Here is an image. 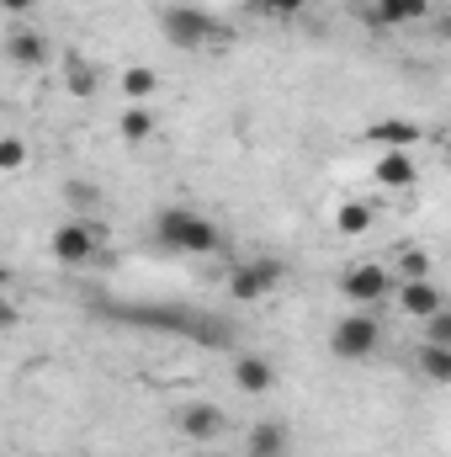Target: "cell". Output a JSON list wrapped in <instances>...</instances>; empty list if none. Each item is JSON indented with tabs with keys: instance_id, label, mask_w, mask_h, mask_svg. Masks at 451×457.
Segmentation results:
<instances>
[{
	"instance_id": "6da1fadb",
	"label": "cell",
	"mask_w": 451,
	"mask_h": 457,
	"mask_svg": "<svg viewBox=\"0 0 451 457\" xmlns=\"http://www.w3.org/2000/svg\"><path fill=\"white\" fill-rule=\"evenodd\" d=\"M154 239L170 245V250H186V255L224 250V228L213 224L208 213H197V208H160L154 213Z\"/></svg>"
},
{
	"instance_id": "7a4b0ae2",
	"label": "cell",
	"mask_w": 451,
	"mask_h": 457,
	"mask_svg": "<svg viewBox=\"0 0 451 457\" xmlns=\"http://www.w3.org/2000/svg\"><path fill=\"white\" fill-rule=\"evenodd\" d=\"M160 32H165L170 48H186V54H202V48L224 43L218 21H213L202 5H165V11H160Z\"/></svg>"
},
{
	"instance_id": "3957f363",
	"label": "cell",
	"mask_w": 451,
	"mask_h": 457,
	"mask_svg": "<svg viewBox=\"0 0 451 457\" xmlns=\"http://www.w3.org/2000/svg\"><path fill=\"white\" fill-rule=\"evenodd\" d=\"M330 351H335L340 361H366V356H377V351H382V320H377L372 309L345 314L335 330H330Z\"/></svg>"
},
{
	"instance_id": "277c9868",
	"label": "cell",
	"mask_w": 451,
	"mask_h": 457,
	"mask_svg": "<svg viewBox=\"0 0 451 457\" xmlns=\"http://www.w3.org/2000/svg\"><path fill=\"white\" fill-rule=\"evenodd\" d=\"M282 277H287V266L271 261V255L239 261V266L228 271V298H234V303H260V298H271V293L282 287Z\"/></svg>"
},
{
	"instance_id": "5b68a950",
	"label": "cell",
	"mask_w": 451,
	"mask_h": 457,
	"mask_svg": "<svg viewBox=\"0 0 451 457\" xmlns=\"http://www.w3.org/2000/svg\"><path fill=\"white\" fill-rule=\"evenodd\" d=\"M340 293H345L356 309H377V303L393 293V271H388L382 261H356V266H345Z\"/></svg>"
},
{
	"instance_id": "8992f818",
	"label": "cell",
	"mask_w": 451,
	"mask_h": 457,
	"mask_svg": "<svg viewBox=\"0 0 451 457\" xmlns=\"http://www.w3.org/2000/svg\"><path fill=\"white\" fill-rule=\"evenodd\" d=\"M48 250H53L59 266H86V261H96V250H102V228L91 224V219H64V224L53 228Z\"/></svg>"
},
{
	"instance_id": "52a82bcc",
	"label": "cell",
	"mask_w": 451,
	"mask_h": 457,
	"mask_svg": "<svg viewBox=\"0 0 451 457\" xmlns=\"http://www.w3.org/2000/svg\"><path fill=\"white\" fill-rule=\"evenodd\" d=\"M372 181H377V187H388V192H404V187H414V181H420V165H414V154H409V149H382V154H377V165H372Z\"/></svg>"
},
{
	"instance_id": "ba28073f",
	"label": "cell",
	"mask_w": 451,
	"mask_h": 457,
	"mask_svg": "<svg viewBox=\"0 0 451 457\" xmlns=\"http://www.w3.org/2000/svg\"><path fill=\"white\" fill-rule=\"evenodd\" d=\"M234 388H239V394H271V388H276V367H271V356H260V351H239V356H234Z\"/></svg>"
},
{
	"instance_id": "9c48e42d",
	"label": "cell",
	"mask_w": 451,
	"mask_h": 457,
	"mask_svg": "<svg viewBox=\"0 0 451 457\" xmlns=\"http://www.w3.org/2000/svg\"><path fill=\"white\" fill-rule=\"evenodd\" d=\"M287 453H292L287 420H255L244 431V457H287Z\"/></svg>"
},
{
	"instance_id": "30bf717a",
	"label": "cell",
	"mask_w": 451,
	"mask_h": 457,
	"mask_svg": "<svg viewBox=\"0 0 451 457\" xmlns=\"http://www.w3.org/2000/svg\"><path fill=\"white\" fill-rule=\"evenodd\" d=\"M176 426H181V431H186V436H192V442H218V436H224V410H218V404H208V399H197V404H186V410H181V415H176Z\"/></svg>"
},
{
	"instance_id": "8fae6325",
	"label": "cell",
	"mask_w": 451,
	"mask_h": 457,
	"mask_svg": "<svg viewBox=\"0 0 451 457\" xmlns=\"http://www.w3.org/2000/svg\"><path fill=\"white\" fill-rule=\"evenodd\" d=\"M5 59L21 64V70H43L48 64V37L32 32V27H11L5 32Z\"/></svg>"
},
{
	"instance_id": "7c38bea8",
	"label": "cell",
	"mask_w": 451,
	"mask_h": 457,
	"mask_svg": "<svg viewBox=\"0 0 451 457\" xmlns=\"http://www.w3.org/2000/svg\"><path fill=\"white\" fill-rule=\"evenodd\" d=\"M398 309H404L409 320H430L436 309H447V293H441L430 277H414V282L398 287Z\"/></svg>"
},
{
	"instance_id": "4fadbf2b",
	"label": "cell",
	"mask_w": 451,
	"mask_h": 457,
	"mask_svg": "<svg viewBox=\"0 0 451 457\" xmlns=\"http://www.w3.org/2000/svg\"><path fill=\"white\" fill-rule=\"evenodd\" d=\"M361 16H366L372 27H409V21L430 16V0H366Z\"/></svg>"
},
{
	"instance_id": "5bb4252c",
	"label": "cell",
	"mask_w": 451,
	"mask_h": 457,
	"mask_svg": "<svg viewBox=\"0 0 451 457\" xmlns=\"http://www.w3.org/2000/svg\"><path fill=\"white\" fill-rule=\"evenodd\" d=\"M420 138H425V128L409 122V117H388V122H372L366 128V144H388V149H414Z\"/></svg>"
},
{
	"instance_id": "9a60e30c",
	"label": "cell",
	"mask_w": 451,
	"mask_h": 457,
	"mask_svg": "<svg viewBox=\"0 0 451 457\" xmlns=\"http://www.w3.org/2000/svg\"><path fill=\"white\" fill-rule=\"evenodd\" d=\"M96 86H102L96 64H91L86 54H70V59H64V91H70L75 102H91V96H96Z\"/></svg>"
},
{
	"instance_id": "2e32d148",
	"label": "cell",
	"mask_w": 451,
	"mask_h": 457,
	"mask_svg": "<svg viewBox=\"0 0 451 457\" xmlns=\"http://www.w3.org/2000/svg\"><path fill=\"white\" fill-rule=\"evenodd\" d=\"M117 86H122L127 107H149V96H160V70H149V64H127Z\"/></svg>"
},
{
	"instance_id": "e0dca14e",
	"label": "cell",
	"mask_w": 451,
	"mask_h": 457,
	"mask_svg": "<svg viewBox=\"0 0 451 457\" xmlns=\"http://www.w3.org/2000/svg\"><path fill=\"white\" fill-rule=\"evenodd\" d=\"M414 361H420V372L430 383H451V345H436V341L414 345Z\"/></svg>"
},
{
	"instance_id": "ac0fdd59",
	"label": "cell",
	"mask_w": 451,
	"mask_h": 457,
	"mask_svg": "<svg viewBox=\"0 0 451 457\" xmlns=\"http://www.w3.org/2000/svg\"><path fill=\"white\" fill-rule=\"evenodd\" d=\"M372 224H377V208H372V203H340V208H335V228L345 234V239L366 234Z\"/></svg>"
},
{
	"instance_id": "d6986e66",
	"label": "cell",
	"mask_w": 451,
	"mask_h": 457,
	"mask_svg": "<svg viewBox=\"0 0 451 457\" xmlns=\"http://www.w3.org/2000/svg\"><path fill=\"white\" fill-rule=\"evenodd\" d=\"M117 133H122V144H149L154 138V112L149 107H127L117 117Z\"/></svg>"
},
{
	"instance_id": "ffe728a7",
	"label": "cell",
	"mask_w": 451,
	"mask_h": 457,
	"mask_svg": "<svg viewBox=\"0 0 451 457\" xmlns=\"http://www.w3.org/2000/svg\"><path fill=\"white\" fill-rule=\"evenodd\" d=\"M393 266H398V277H404V282H414V277H430V271H436L430 250H420V245H404V250L393 255Z\"/></svg>"
},
{
	"instance_id": "44dd1931",
	"label": "cell",
	"mask_w": 451,
	"mask_h": 457,
	"mask_svg": "<svg viewBox=\"0 0 451 457\" xmlns=\"http://www.w3.org/2000/svg\"><path fill=\"white\" fill-rule=\"evenodd\" d=\"M27 138H16V133H0V176H21L27 170Z\"/></svg>"
},
{
	"instance_id": "7402d4cb",
	"label": "cell",
	"mask_w": 451,
	"mask_h": 457,
	"mask_svg": "<svg viewBox=\"0 0 451 457\" xmlns=\"http://www.w3.org/2000/svg\"><path fill=\"white\" fill-rule=\"evenodd\" d=\"M64 203H70L75 213H91V208L102 203V192H96L91 181H64Z\"/></svg>"
},
{
	"instance_id": "603a6c76",
	"label": "cell",
	"mask_w": 451,
	"mask_h": 457,
	"mask_svg": "<svg viewBox=\"0 0 451 457\" xmlns=\"http://www.w3.org/2000/svg\"><path fill=\"white\" fill-rule=\"evenodd\" d=\"M425 341H436V345H451V314H447V309H436V314L425 320Z\"/></svg>"
},
{
	"instance_id": "cb8c5ba5",
	"label": "cell",
	"mask_w": 451,
	"mask_h": 457,
	"mask_svg": "<svg viewBox=\"0 0 451 457\" xmlns=\"http://www.w3.org/2000/svg\"><path fill=\"white\" fill-rule=\"evenodd\" d=\"M255 11H266V16H298L308 0H250Z\"/></svg>"
},
{
	"instance_id": "d4e9b609",
	"label": "cell",
	"mask_w": 451,
	"mask_h": 457,
	"mask_svg": "<svg viewBox=\"0 0 451 457\" xmlns=\"http://www.w3.org/2000/svg\"><path fill=\"white\" fill-rule=\"evenodd\" d=\"M21 325V303H11L5 293H0V330H16Z\"/></svg>"
},
{
	"instance_id": "484cf974",
	"label": "cell",
	"mask_w": 451,
	"mask_h": 457,
	"mask_svg": "<svg viewBox=\"0 0 451 457\" xmlns=\"http://www.w3.org/2000/svg\"><path fill=\"white\" fill-rule=\"evenodd\" d=\"M32 5H37V0H0V11H11V16H27Z\"/></svg>"
},
{
	"instance_id": "4316f807",
	"label": "cell",
	"mask_w": 451,
	"mask_h": 457,
	"mask_svg": "<svg viewBox=\"0 0 451 457\" xmlns=\"http://www.w3.org/2000/svg\"><path fill=\"white\" fill-rule=\"evenodd\" d=\"M11 282H16V271H11V266H5V261H0V293H5V287H11Z\"/></svg>"
},
{
	"instance_id": "83f0119b",
	"label": "cell",
	"mask_w": 451,
	"mask_h": 457,
	"mask_svg": "<svg viewBox=\"0 0 451 457\" xmlns=\"http://www.w3.org/2000/svg\"><path fill=\"white\" fill-rule=\"evenodd\" d=\"M192 457H213V453H192Z\"/></svg>"
}]
</instances>
